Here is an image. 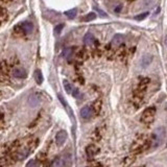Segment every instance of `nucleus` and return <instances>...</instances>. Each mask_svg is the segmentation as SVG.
Masks as SVG:
<instances>
[{"label": "nucleus", "mask_w": 167, "mask_h": 167, "mask_svg": "<svg viewBox=\"0 0 167 167\" xmlns=\"http://www.w3.org/2000/svg\"><path fill=\"white\" fill-rule=\"evenodd\" d=\"M102 99H96L93 102V105H92V110H93L95 114H98L100 112V110H102Z\"/></svg>", "instance_id": "obj_12"}, {"label": "nucleus", "mask_w": 167, "mask_h": 167, "mask_svg": "<svg viewBox=\"0 0 167 167\" xmlns=\"http://www.w3.org/2000/svg\"><path fill=\"white\" fill-rule=\"evenodd\" d=\"M76 13H77V12H76L75 8H72V10L66 11V12H65V15H66V16H67L69 19H73L74 17L76 16Z\"/></svg>", "instance_id": "obj_19"}, {"label": "nucleus", "mask_w": 167, "mask_h": 167, "mask_svg": "<svg viewBox=\"0 0 167 167\" xmlns=\"http://www.w3.org/2000/svg\"><path fill=\"white\" fill-rule=\"evenodd\" d=\"M28 105H30L32 108L37 107L39 104L41 102V96L39 93H32L28 96V99H27Z\"/></svg>", "instance_id": "obj_3"}, {"label": "nucleus", "mask_w": 167, "mask_h": 167, "mask_svg": "<svg viewBox=\"0 0 167 167\" xmlns=\"http://www.w3.org/2000/svg\"><path fill=\"white\" fill-rule=\"evenodd\" d=\"M148 15V13H144V14H142V15H139V16H137L136 17V20H138V21H140V20H142V19H144L145 17Z\"/></svg>", "instance_id": "obj_29"}, {"label": "nucleus", "mask_w": 167, "mask_h": 167, "mask_svg": "<svg viewBox=\"0 0 167 167\" xmlns=\"http://www.w3.org/2000/svg\"><path fill=\"white\" fill-rule=\"evenodd\" d=\"M64 56L65 58H69L70 56L72 54V48H67V49L64 50Z\"/></svg>", "instance_id": "obj_27"}, {"label": "nucleus", "mask_w": 167, "mask_h": 167, "mask_svg": "<svg viewBox=\"0 0 167 167\" xmlns=\"http://www.w3.org/2000/svg\"><path fill=\"white\" fill-rule=\"evenodd\" d=\"M151 60H153V56H149V54H145L143 58L141 59V62H140V65H141L142 68H146L149 64L151 63Z\"/></svg>", "instance_id": "obj_11"}, {"label": "nucleus", "mask_w": 167, "mask_h": 167, "mask_svg": "<svg viewBox=\"0 0 167 167\" xmlns=\"http://www.w3.org/2000/svg\"><path fill=\"white\" fill-rule=\"evenodd\" d=\"M40 166V163H39L38 160H30L28 161V163L26 164L25 167H39Z\"/></svg>", "instance_id": "obj_25"}, {"label": "nucleus", "mask_w": 167, "mask_h": 167, "mask_svg": "<svg viewBox=\"0 0 167 167\" xmlns=\"http://www.w3.org/2000/svg\"><path fill=\"white\" fill-rule=\"evenodd\" d=\"M21 26H22V28H23L25 35L30 34V32L34 30V24L30 23V22H24V23L21 24Z\"/></svg>", "instance_id": "obj_10"}, {"label": "nucleus", "mask_w": 167, "mask_h": 167, "mask_svg": "<svg viewBox=\"0 0 167 167\" xmlns=\"http://www.w3.org/2000/svg\"><path fill=\"white\" fill-rule=\"evenodd\" d=\"M121 8H122V5H121V4H119V5L116 6V8H115L114 12H115V13H120V12H121Z\"/></svg>", "instance_id": "obj_31"}, {"label": "nucleus", "mask_w": 167, "mask_h": 167, "mask_svg": "<svg viewBox=\"0 0 167 167\" xmlns=\"http://www.w3.org/2000/svg\"><path fill=\"white\" fill-rule=\"evenodd\" d=\"M58 97H59V99L61 100V102H62V105H64V107H66V102H65V99H64V97L62 95H61V94H59L58 95Z\"/></svg>", "instance_id": "obj_30"}, {"label": "nucleus", "mask_w": 167, "mask_h": 167, "mask_svg": "<svg viewBox=\"0 0 167 167\" xmlns=\"http://www.w3.org/2000/svg\"><path fill=\"white\" fill-rule=\"evenodd\" d=\"M95 11H97L98 13H99L100 15H102V16H104V17H105V12H102V10H99V8H95Z\"/></svg>", "instance_id": "obj_32"}, {"label": "nucleus", "mask_w": 167, "mask_h": 167, "mask_svg": "<svg viewBox=\"0 0 167 167\" xmlns=\"http://www.w3.org/2000/svg\"><path fill=\"white\" fill-rule=\"evenodd\" d=\"M165 45L167 46V37H166V38H165Z\"/></svg>", "instance_id": "obj_34"}, {"label": "nucleus", "mask_w": 167, "mask_h": 167, "mask_svg": "<svg viewBox=\"0 0 167 167\" xmlns=\"http://www.w3.org/2000/svg\"><path fill=\"white\" fill-rule=\"evenodd\" d=\"M125 53H126V49H125L124 46H121V47H120L119 49H118V51H117V56H119V58L123 59L124 56H125Z\"/></svg>", "instance_id": "obj_24"}, {"label": "nucleus", "mask_w": 167, "mask_h": 167, "mask_svg": "<svg viewBox=\"0 0 167 167\" xmlns=\"http://www.w3.org/2000/svg\"><path fill=\"white\" fill-rule=\"evenodd\" d=\"M77 58L80 59V60H86L88 58V50L86 48H82L80 50H78Z\"/></svg>", "instance_id": "obj_17"}, {"label": "nucleus", "mask_w": 167, "mask_h": 167, "mask_svg": "<svg viewBox=\"0 0 167 167\" xmlns=\"http://www.w3.org/2000/svg\"><path fill=\"white\" fill-rule=\"evenodd\" d=\"M156 116V108L155 107H149L144 110V112L141 115V121L145 124L151 123L155 119Z\"/></svg>", "instance_id": "obj_2"}, {"label": "nucleus", "mask_w": 167, "mask_h": 167, "mask_svg": "<svg viewBox=\"0 0 167 167\" xmlns=\"http://www.w3.org/2000/svg\"><path fill=\"white\" fill-rule=\"evenodd\" d=\"M67 132L64 131V129H62V131L58 132L56 135V142L58 145H63L64 143H65L66 139H67Z\"/></svg>", "instance_id": "obj_5"}, {"label": "nucleus", "mask_w": 167, "mask_h": 167, "mask_svg": "<svg viewBox=\"0 0 167 167\" xmlns=\"http://www.w3.org/2000/svg\"><path fill=\"white\" fill-rule=\"evenodd\" d=\"M164 139V129H159L150 136V139H149V143H150V147L155 148V147L159 146L160 143H162Z\"/></svg>", "instance_id": "obj_1"}, {"label": "nucleus", "mask_w": 167, "mask_h": 167, "mask_svg": "<svg viewBox=\"0 0 167 167\" xmlns=\"http://www.w3.org/2000/svg\"><path fill=\"white\" fill-rule=\"evenodd\" d=\"M8 19V13L6 12V10L4 8H1V21L2 23H4Z\"/></svg>", "instance_id": "obj_22"}, {"label": "nucleus", "mask_w": 167, "mask_h": 167, "mask_svg": "<svg viewBox=\"0 0 167 167\" xmlns=\"http://www.w3.org/2000/svg\"><path fill=\"white\" fill-rule=\"evenodd\" d=\"M92 113H93V110L89 105H85L80 110V116H82V118H84V119H89L92 116Z\"/></svg>", "instance_id": "obj_7"}, {"label": "nucleus", "mask_w": 167, "mask_h": 167, "mask_svg": "<svg viewBox=\"0 0 167 167\" xmlns=\"http://www.w3.org/2000/svg\"><path fill=\"white\" fill-rule=\"evenodd\" d=\"M98 153H99V147L95 144H90L86 147V153H87L88 157L93 158L96 155H98Z\"/></svg>", "instance_id": "obj_4"}, {"label": "nucleus", "mask_w": 167, "mask_h": 167, "mask_svg": "<svg viewBox=\"0 0 167 167\" xmlns=\"http://www.w3.org/2000/svg\"><path fill=\"white\" fill-rule=\"evenodd\" d=\"M13 76L17 78H25L27 76V73L26 71L21 67H16L15 69H13Z\"/></svg>", "instance_id": "obj_6"}, {"label": "nucleus", "mask_w": 167, "mask_h": 167, "mask_svg": "<svg viewBox=\"0 0 167 167\" xmlns=\"http://www.w3.org/2000/svg\"><path fill=\"white\" fill-rule=\"evenodd\" d=\"M149 83H150V80H149L148 77H142L141 80H140L139 84H138L137 88H138V89H140V90H143V91H145Z\"/></svg>", "instance_id": "obj_9"}, {"label": "nucleus", "mask_w": 167, "mask_h": 167, "mask_svg": "<svg viewBox=\"0 0 167 167\" xmlns=\"http://www.w3.org/2000/svg\"><path fill=\"white\" fill-rule=\"evenodd\" d=\"M34 77H35V80H36V83L38 84V85H41V84L43 83V74H42L41 70L37 69L36 71L34 72Z\"/></svg>", "instance_id": "obj_13"}, {"label": "nucleus", "mask_w": 167, "mask_h": 167, "mask_svg": "<svg viewBox=\"0 0 167 167\" xmlns=\"http://www.w3.org/2000/svg\"><path fill=\"white\" fill-rule=\"evenodd\" d=\"M84 43H85L86 45H92V44L94 43V36L91 32L86 34V36L84 37Z\"/></svg>", "instance_id": "obj_14"}, {"label": "nucleus", "mask_w": 167, "mask_h": 167, "mask_svg": "<svg viewBox=\"0 0 167 167\" xmlns=\"http://www.w3.org/2000/svg\"><path fill=\"white\" fill-rule=\"evenodd\" d=\"M64 28V24H59V25H56V27H54V34L56 35H60L61 32H62V29Z\"/></svg>", "instance_id": "obj_26"}, {"label": "nucleus", "mask_w": 167, "mask_h": 167, "mask_svg": "<svg viewBox=\"0 0 167 167\" xmlns=\"http://www.w3.org/2000/svg\"><path fill=\"white\" fill-rule=\"evenodd\" d=\"M64 88H65L66 92H67L68 94H71L72 92H73V88H72V86L70 85L69 83L67 82V80H64Z\"/></svg>", "instance_id": "obj_20"}, {"label": "nucleus", "mask_w": 167, "mask_h": 167, "mask_svg": "<svg viewBox=\"0 0 167 167\" xmlns=\"http://www.w3.org/2000/svg\"><path fill=\"white\" fill-rule=\"evenodd\" d=\"M64 165L65 164L62 158H56L51 163V167H64Z\"/></svg>", "instance_id": "obj_16"}, {"label": "nucleus", "mask_w": 167, "mask_h": 167, "mask_svg": "<svg viewBox=\"0 0 167 167\" xmlns=\"http://www.w3.org/2000/svg\"><path fill=\"white\" fill-rule=\"evenodd\" d=\"M134 159H135V158H134L133 156H129V157L125 158V159L123 160V167H127V166L131 165V164L133 163Z\"/></svg>", "instance_id": "obj_21"}, {"label": "nucleus", "mask_w": 167, "mask_h": 167, "mask_svg": "<svg viewBox=\"0 0 167 167\" xmlns=\"http://www.w3.org/2000/svg\"><path fill=\"white\" fill-rule=\"evenodd\" d=\"M72 95H73V97H75V98H80V92L78 91V89H74L73 90V92H72Z\"/></svg>", "instance_id": "obj_28"}, {"label": "nucleus", "mask_w": 167, "mask_h": 167, "mask_svg": "<svg viewBox=\"0 0 167 167\" xmlns=\"http://www.w3.org/2000/svg\"><path fill=\"white\" fill-rule=\"evenodd\" d=\"M14 32L18 37H21V36H24V35H25V32H24V30H23V28H22L21 24L15 26V27H14Z\"/></svg>", "instance_id": "obj_18"}, {"label": "nucleus", "mask_w": 167, "mask_h": 167, "mask_svg": "<svg viewBox=\"0 0 167 167\" xmlns=\"http://www.w3.org/2000/svg\"><path fill=\"white\" fill-rule=\"evenodd\" d=\"M10 1H11V0H2V2H3V3H8Z\"/></svg>", "instance_id": "obj_33"}, {"label": "nucleus", "mask_w": 167, "mask_h": 167, "mask_svg": "<svg viewBox=\"0 0 167 167\" xmlns=\"http://www.w3.org/2000/svg\"><path fill=\"white\" fill-rule=\"evenodd\" d=\"M124 41V37L123 35L121 34H117L115 35V36L113 37V39H112V44L115 46H120L122 43H123Z\"/></svg>", "instance_id": "obj_8"}, {"label": "nucleus", "mask_w": 167, "mask_h": 167, "mask_svg": "<svg viewBox=\"0 0 167 167\" xmlns=\"http://www.w3.org/2000/svg\"><path fill=\"white\" fill-rule=\"evenodd\" d=\"M95 18H96V14H95V13H89V14H88L87 16H86L85 18L83 19V20L85 21V22H89V21H91V20H94Z\"/></svg>", "instance_id": "obj_23"}, {"label": "nucleus", "mask_w": 167, "mask_h": 167, "mask_svg": "<svg viewBox=\"0 0 167 167\" xmlns=\"http://www.w3.org/2000/svg\"><path fill=\"white\" fill-rule=\"evenodd\" d=\"M8 68H10L8 62H6V61H2L1 62V74L8 75Z\"/></svg>", "instance_id": "obj_15"}]
</instances>
